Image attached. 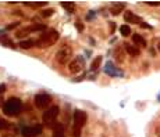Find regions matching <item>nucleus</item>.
Returning <instances> with one entry per match:
<instances>
[{
	"label": "nucleus",
	"instance_id": "nucleus-8",
	"mask_svg": "<svg viewBox=\"0 0 160 137\" xmlns=\"http://www.w3.org/2000/svg\"><path fill=\"white\" fill-rule=\"evenodd\" d=\"M42 132V125H35V126H25L22 127L21 133L22 137H38Z\"/></svg>",
	"mask_w": 160,
	"mask_h": 137
},
{
	"label": "nucleus",
	"instance_id": "nucleus-9",
	"mask_svg": "<svg viewBox=\"0 0 160 137\" xmlns=\"http://www.w3.org/2000/svg\"><path fill=\"white\" fill-rule=\"evenodd\" d=\"M82 68H84V58L81 57V55L75 57L73 61L68 64V69L71 73H80L81 71H82Z\"/></svg>",
	"mask_w": 160,
	"mask_h": 137
},
{
	"label": "nucleus",
	"instance_id": "nucleus-25",
	"mask_svg": "<svg viewBox=\"0 0 160 137\" xmlns=\"http://www.w3.org/2000/svg\"><path fill=\"white\" fill-rule=\"evenodd\" d=\"M4 91H6V85L2 83V85H0V94H3Z\"/></svg>",
	"mask_w": 160,
	"mask_h": 137
},
{
	"label": "nucleus",
	"instance_id": "nucleus-6",
	"mask_svg": "<svg viewBox=\"0 0 160 137\" xmlns=\"http://www.w3.org/2000/svg\"><path fill=\"white\" fill-rule=\"evenodd\" d=\"M46 29V25L45 24H35V25H31V26H27L24 29H18L17 32H15V37H24L27 36L28 33H33V32H39V31H43Z\"/></svg>",
	"mask_w": 160,
	"mask_h": 137
},
{
	"label": "nucleus",
	"instance_id": "nucleus-17",
	"mask_svg": "<svg viewBox=\"0 0 160 137\" xmlns=\"http://www.w3.org/2000/svg\"><path fill=\"white\" fill-rule=\"evenodd\" d=\"M100 62H102V57H100V55H98V57L95 58L93 61H92V64H91V69H92V71H96V69L99 68Z\"/></svg>",
	"mask_w": 160,
	"mask_h": 137
},
{
	"label": "nucleus",
	"instance_id": "nucleus-11",
	"mask_svg": "<svg viewBox=\"0 0 160 137\" xmlns=\"http://www.w3.org/2000/svg\"><path fill=\"white\" fill-rule=\"evenodd\" d=\"M124 46H125V50H127V53L130 55H132V57H138V55L141 54V51H139V49L136 46H131V44H128V43H125Z\"/></svg>",
	"mask_w": 160,
	"mask_h": 137
},
{
	"label": "nucleus",
	"instance_id": "nucleus-5",
	"mask_svg": "<svg viewBox=\"0 0 160 137\" xmlns=\"http://www.w3.org/2000/svg\"><path fill=\"white\" fill-rule=\"evenodd\" d=\"M71 57H73V50H71L70 46H63L61 49L57 51V54H56V60H57V62L60 65H66V64H68V62H71L70 61Z\"/></svg>",
	"mask_w": 160,
	"mask_h": 137
},
{
	"label": "nucleus",
	"instance_id": "nucleus-24",
	"mask_svg": "<svg viewBox=\"0 0 160 137\" xmlns=\"http://www.w3.org/2000/svg\"><path fill=\"white\" fill-rule=\"evenodd\" d=\"M148 6H160V1H146Z\"/></svg>",
	"mask_w": 160,
	"mask_h": 137
},
{
	"label": "nucleus",
	"instance_id": "nucleus-7",
	"mask_svg": "<svg viewBox=\"0 0 160 137\" xmlns=\"http://www.w3.org/2000/svg\"><path fill=\"white\" fill-rule=\"evenodd\" d=\"M50 101H52V98L49 94L42 93V94H36L35 96V105H36L38 109H46L50 105Z\"/></svg>",
	"mask_w": 160,
	"mask_h": 137
},
{
	"label": "nucleus",
	"instance_id": "nucleus-21",
	"mask_svg": "<svg viewBox=\"0 0 160 137\" xmlns=\"http://www.w3.org/2000/svg\"><path fill=\"white\" fill-rule=\"evenodd\" d=\"M6 129H8V123L3 118H0V130H6Z\"/></svg>",
	"mask_w": 160,
	"mask_h": 137
},
{
	"label": "nucleus",
	"instance_id": "nucleus-2",
	"mask_svg": "<svg viewBox=\"0 0 160 137\" xmlns=\"http://www.w3.org/2000/svg\"><path fill=\"white\" fill-rule=\"evenodd\" d=\"M86 114L81 109H75L74 111V127H73V137H81V132L82 127L86 123Z\"/></svg>",
	"mask_w": 160,
	"mask_h": 137
},
{
	"label": "nucleus",
	"instance_id": "nucleus-12",
	"mask_svg": "<svg viewBox=\"0 0 160 137\" xmlns=\"http://www.w3.org/2000/svg\"><path fill=\"white\" fill-rule=\"evenodd\" d=\"M132 42L139 47H146V40H145V37H142V35L134 33V35H132Z\"/></svg>",
	"mask_w": 160,
	"mask_h": 137
},
{
	"label": "nucleus",
	"instance_id": "nucleus-4",
	"mask_svg": "<svg viewBox=\"0 0 160 137\" xmlns=\"http://www.w3.org/2000/svg\"><path fill=\"white\" fill-rule=\"evenodd\" d=\"M58 112H60V108H58L57 105L49 107L43 112V123H46L49 127H53L56 125V119L58 116Z\"/></svg>",
	"mask_w": 160,
	"mask_h": 137
},
{
	"label": "nucleus",
	"instance_id": "nucleus-15",
	"mask_svg": "<svg viewBox=\"0 0 160 137\" xmlns=\"http://www.w3.org/2000/svg\"><path fill=\"white\" fill-rule=\"evenodd\" d=\"M53 137H66V134H64V132H63V125L61 123L56 125V130H55V133H53Z\"/></svg>",
	"mask_w": 160,
	"mask_h": 137
},
{
	"label": "nucleus",
	"instance_id": "nucleus-20",
	"mask_svg": "<svg viewBox=\"0 0 160 137\" xmlns=\"http://www.w3.org/2000/svg\"><path fill=\"white\" fill-rule=\"evenodd\" d=\"M0 43L6 44V46H10V47H14V44H13V42H11L10 39H7V37H0Z\"/></svg>",
	"mask_w": 160,
	"mask_h": 137
},
{
	"label": "nucleus",
	"instance_id": "nucleus-13",
	"mask_svg": "<svg viewBox=\"0 0 160 137\" xmlns=\"http://www.w3.org/2000/svg\"><path fill=\"white\" fill-rule=\"evenodd\" d=\"M61 7L64 8V10H67V13H70V14H73V13H75V3L74 1H61Z\"/></svg>",
	"mask_w": 160,
	"mask_h": 137
},
{
	"label": "nucleus",
	"instance_id": "nucleus-3",
	"mask_svg": "<svg viewBox=\"0 0 160 137\" xmlns=\"http://www.w3.org/2000/svg\"><path fill=\"white\" fill-rule=\"evenodd\" d=\"M3 111H4V114L8 116H15L21 111V101H20L18 98H10L8 101L4 103Z\"/></svg>",
	"mask_w": 160,
	"mask_h": 137
},
{
	"label": "nucleus",
	"instance_id": "nucleus-16",
	"mask_svg": "<svg viewBox=\"0 0 160 137\" xmlns=\"http://www.w3.org/2000/svg\"><path fill=\"white\" fill-rule=\"evenodd\" d=\"M120 33L124 37L130 36V35H131V26L130 25H121L120 26Z\"/></svg>",
	"mask_w": 160,
	"mask_h": 137
},
{
	"label": "nucleus",
	"instance_id": "nucleus-23",
	"mask_svg": "<svg viewBox=\"0 0 160 137\" xmlns=\"http://www.w3.org/2000/svg\"><path fill=\"white\" fill-rule=\"evenodd\" d=\"M75 26H77V29H78L80 32H82V31H84V24H82L81 21H77L75 22Z\"/></svg>",
	"mask_w": 160,
	"mask_h": 137
},
{
	"label": "nucleus",
	"instance_id": "nucleus-14",
	"mask_svg": "<svg viewBox=\"0 0 160 137\" xmlns=\"http://www.w3.org/2000/svg\"><path fill=\"white\" fill-rule=\"evenodd\" d=\"M18 46L21 47V49H31V47H33V46H35V40H32V39H28V40H21Z\"/></svg>",
	"mask_w": 160,
	"mask_h": 137
},
{
	"label": "nucleus",
	"instance_id": "nucleus-10",
	"mask_svg": "<svg viewBox=\"0 0 160 137\" xmlns=\"http://www.w3.org/2000/svg\"><path fill=\"white\" fill-rule=\"evenodd\" d=\"M124 19H125L128 24H139V25L142 24V18H141V17L135 15L134 13H131V11H127V13L124 14Z\"/></svg>",
	"mask_w": 160,
	"mask_h": 137
},
{
	"label": "nucleus",
	"instance_id": "nucleus-26",
	"mask_svg": "<svg viewBox=\"0 0 160 137\" xmlns=\"http://www.w3.org/2000/svg\"><path fill=\"white\" fill-rule=\"evenodd\" d=\"M2 101H3V100H2V97H0V107H3V105H4L3 103H2Z\"/></svg>",
	"mask_w": 160,
	"mask_h": 137
},
{
	"label": "nucleus",
	"instance_id": "nucleus-19",
	"mask_svg": "<svg viewBox=\"0 0 160 137\" xmlns=\"http://www.w3.org/2000/svg\"><path fill=\"white\" fill-rule=\"evenodd\" d=\"M124 7H125V4H116V6L111 8V14H113V15H118V14H120V11L123 10Z\"/></svg>",
	"mask_w": 160,
	"mask_h": 137
},
{
	"label": "nucleus",
	"instance_id": "nucleus-22",
	"mask_svg": "<svg viewBox=\"0 0 160 137\" xmlns=\"http://www.w3.org/2000/svg\"><path fill=\"white\" fill-rule=\"evenodd\" d=\"M17 26H20V22H13L11 25H7V26H6V29H7V31H11V29H15Z\"/></svg>",
	"mask_w": 160,
	"mask_h": 137
},
{
	"label": "nucleus",
	"instance_id": "nucleus-1",
	"mask_svg": "<svg viewBox=\"0 0 160 137\" xmlns=\"http://www.w3.org/2000/svg\"><path fill=\"white\" fill-rule=\"evenodd\" d=\"M58 40V32L56 29H49L45 33H42V36L38 40H35V46L40 47V49H46L49 46H53Z\"/></svg>",
	"mask_w": 160,
	"mask_h": 137
},
{
	"label": "nucleus",
	"instance_id": "nucleus-18",
	"mask_svg": "<svg viewBox=\"0 0 160 137\" xmlns=\"http://www.w3.org/2000/svg\"><path fill=\"white\" fill-rule=\"evenodd\" d=\"M53 14H55V10H53V8H45V10L40 11V15H42L43 18H49V17H52Z\"/></svg>",
	"mask_w": 160,
	"mask_h": 137
},
{
	"label": "nucleus",
	"instance_id": "nucleus-27",
	"mask_svg": "<svg viewBox=\"0 0 160 137\" xmlns=\"http://www.w3.org/2000/svg\"><path fill=\"white\" fill-rule=\"evenodd\" d=\"M157 50H159V51H160V43H159V44H157Z\"/></svg>",
	"mask_w": 160,
	"mask_h": 137
}]
</instances>
